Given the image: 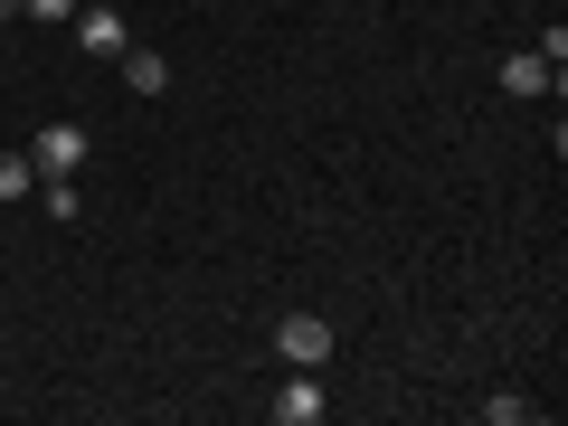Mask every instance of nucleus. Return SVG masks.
I'll list each match as a JSON object with an SVG mask.
<instances>
[{
	"label": "nucleus",
	"mask_w": 568,
	"mask_h": 426,
	"mask_svg": "<svg viewBox=\"0 0 568 426\" xmlns=\"http://www.w3.org/2000/svg\"><path fill=\"white\" fill-rule=\"evenodd\" d=\"M77 48L85 58H123V48H133V20H123V10H104V0H77Z\"/></svg>",
	"instance_id": "f257e3e1"
},
{
	"label": "nucleus",
	"mask_w": 568,
	"mask_h": 426,
	"mask_svg": "<svg viewBox=\"0 0 568 426\" xmlns=\"http://www.w3.org/2000/svg\"><path fill=\"white\" fill-rule=\"evenodd\" d=\"M275 351H284L294 369H323V361H332V323H323V313H284V323H275Z\"/></svg>",
	"instance_id": "f03ea898"
},
{
	"label": "nucleus",
	"mask_w": 568,
	"mask_h": 426,
	"mask_svg": "<svg viewBox=\"0 0 568 426\" xmlns=\"http://www.w3.org/2000/svg\"><path fill=\"white\" fill-rule=\"evenodd\" d=\"M85 152H95V142H85V123H48V133L29 142V162H39L48 181H67V171H85Z\"/></svg>",
	"instance_id": "7ed1b4c3"
},
{
	"label": "nucleus",
	"mask_w": 568,
	"mask_h": 426,
	"mask_svg": "<svg viewBox=\"0 0 568 426\" xmlns=\"http://www.w3.org/2000/svg\"><path fill=\"white\" fill-rule=\"evenodd\" d=\"M265 407H275V426H323V379H313V369H294Z\"/></svg>",
	"instance_id": "20e7f679"
},
{
	"label": "nucleus",
	"mask_w": 568,
	"mask_h": 426,
	"mask_svg": "<svg viewBox=\"0 0 568 426\" xmlns=\"http://www.w3.org/2000/svg\"><path fill=\"white\" fill-rule=\"evenodd\" d=\"M503 95H559V67L540 48H521V58H503Z\"/></svg>",
	"instance_id": "39448f33"
},
{
	"label": "nucleus",
	"mask_w": 568,
	"mask_h": 426,
	"mask_svg": "<svg viewBox=\"0 0 568 426\" xmlns=\"http://www.w3.org/2000/svg\"><path fill=\"white\" fill-rule=\"evenodd\" d=\"M123 85H133V95H162V85H171V58H162V48H123Z\"/></svg>",
	"instance_id": "423d86ee"
},
{
	"label": "nucleus",
	"mask_w": 568,
	"mask_h": 426,
	"mask_svg": "<svg viewBox=\"0 0 568 426\" xmlns=\"http://www.w3.org/2000/svg\"><path fill=\"white\" fill-rule=\"evenodd\" d=\"M20 190H39V162L29 152H0V200H20Z\"/></svg>",
	"instance_id": "0eeeda50"
},
{
	"label": "nucleus",
	"mask_w": 568,
	"mask_h": 426,
	"mask_svg": "<svg viewBox=\"0 0 568 426\" xmlns=\"http://www.w3.org/2000/svg\"><path fill=\"white\" fill-rule=\"evenodd\" d=\"M39 209H48V219L67 227V219H77V209H85V200H77V181H39Z\"/></svg>",
	"instance_id": "6e6552de"
},
{
	"label": "nucleus",
	"mask_w": 568,
	"mask_h": 426,
	"mask_svg": "<svg viewBox=\"0 0 568 426\" xmlns=\"http://www.w3.org/2000/svg\"><path fill=\"white\" fill-rule=\"evenodd\" d=\"M20 20H39V29H58V20H77V0H20Z\"/></svg>",
	"instance_id": "1a4fd4ad"
},
{
	"label": "nucleus",
	"mask_w": 568,
	"mask_h": 426,
	"mask_svg": "<svg viewBox=\"0 0 568 426\" xmlns=\"http://www.w3.org/2000/svg\"><path fill=\"white\" fill-rule=\"evenodd\" d=\"M0 20H20V0H0Z\"/></svg>",
	"instance_id": "9d476101"
}]
</instances>
